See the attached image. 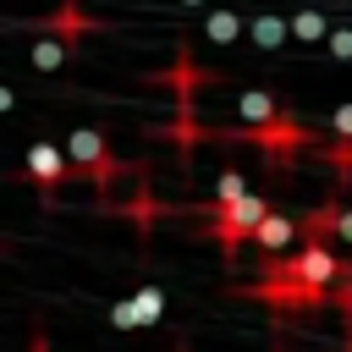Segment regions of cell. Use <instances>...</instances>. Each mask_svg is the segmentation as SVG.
Returning <instances> with one entry per match:
<instances>
[{"instance_id": "obj_12", "label": "cell", "mask_w": 352, "mask_h": 352, "mask_svg": "<svg viewBox=\"0 0 352 352\" xmlns=\"http://www.w3.org/2000/svg\"><path fill=\"white\" fill-rule=\"evenodd\" d=\"M336 28L324 22V11H314V6H302V11H292V38L297 44H324Z\"/></svg>"}, {"instance_id": "obj_2", "label": "cell", "mask_w": 352, "mask_h": 352, "mask_svg": "<svg viewBox=\"0 0 352 352\" xmlns=\"http://www.w3.org/2000/svg\"><path fill=\"white\" fill-rule=\"evenodd\" d=\"M66 154H72V165H77L94 187H110L116 176H126V165L110 154V138H104L99 126H72V132H66Z\"/></svg>"}, {"instance_id": "obj_15", "label": "cell", "mask_w": 352, "mask_h": 352, "mask_svg": "<svg viewBox=\"0 0 352 352\" xmlns=\"http://www.w3.org/2000/svg\"><path fill=\"white\" fill-rule=\"evenodd\" d=\"M324 160H330L336 176L346 182V176H352V138H330V143H324Z\"/></svg>"}, {"instance_id": "obj_13", "label": "cell", "mask_w": 352, "mask_h": 352, "mask_svg": "<svg viewBox=\"0 0 352 352\" xmlns=\"http://www.w3.org/2000/svg\"><path fill=\"white\" fill-rule=\"evenodd\" d=\"M132 302H138V324H160V319H165V286L148 280V286L132 292Z\"/></svg>"}, {"instance_id": "obj_9", "label": "cell", "mask_w": 352, "mask_h": 352, "mask_svg": "<svg viewBox=\"0 0 352 352\" xmlns=\"http://www.w3.org/2000/svg\"><path fill=\"white\" fill-rule=\"evenodd\" d=\"M275 116H280L275 94H264V88H242L236 94V121L242 126H258V121H275Z\"/></svg>"}, {"instance_id": "obj_5", "label": "cell", "mask_w": 352, "mask_h": 352, "mask_svg": "<svg viewBox=\"0 0 352 352\" xmlns=\"http://www.w3.org/2000/svg\"><path fill=\"white\" fill-rule=\"evenodd\" d=\"M22 170H28V182H33L44 198H55V187H60L77 165H72V154H66V148H55V143H44V138H38V143H28Z\"/></svg>"}, {"instance_id": "obj_16", "label": "cell", "mask_w": 352, "mask_h": 352, "mask_svg": "<svg viewBox=\"0 0 352 352\" xmlns=\"http://www.w3.org/2000/svg\"><path fill=\"white\" fill-rule=\"evenodd\" d=\"M110 330H143V324H138V302H132V297L110 302Z\"/></svg>"}, {"instance_id": "obj_14", "label": "cell", "mask_w": 352, "mask_h": 352, "mask_svg": "<svg viewBox=\"0 0 352 352\" xmlns=\"http://www.w3.org/2000/svg\"><path fill=\"white\" fill-rule=\"evenodd\" d=\"M248 192V176L236 170V165H226L220 176H214V204H231V198H242Z\"/></svg>"}, {"instance_id": "obj_3", "label": "cell", "mask_w": 352, "mask_h": 352, "mask_svg": "<svg viewBox=\"0 0 352 352\" xmlns=\"http://www.w3.org/2000/svg\"><path fill=\"white\" fill-rule=\"evenodd\" d=\"M231 138H248V143H253L258 154H270L275 165H292V160L308 148V126H302V121H292L286 110H280L275 121H258V126H236Z\"/></svg>"}, {"instance_id": "obj_21", "label": "cell", "mask_w": 352, "mask_h": 352, "mask_svg": "<svg viewBox=\"0 0 352 352\" xmlns=\"http://www.w3.org/2000/svg\"><path fill=\"white\" fill-rule=\"evenodd\" d=\"M176 6H204V0H176Z\"/></svg>"}, {"instance_id": "obj_19", "label": "cell", "mask_w": 352, "mask_h": 352, "mask_svg": "<svg viewBox=\"0 0 352 352\" xmlns=\"http://www.w3.org/2000/svg\"><path fill=\"white\" fill-rule=\"evenodd\" d=\"M336 236L352 242V209H346V204H341V214H336Z\"/></svg>"}, {"instance_id": "obj_17", "label": "cell", "mask_w": 352, "mask_h": 352, "mask_svg": "<svg viewBox=\"0 0 352 352\" xmlns=\"http://www.w3.org/2000/svg\"><path fill=\"white\" fill-rule=\"evenodd\" d=\"M324 50H330V60H352V28H336L324 38Z\"/></svg>"}, {"instance_id": "obj_6", "label": "cell", "mask_w": 352, "mask_h": 352, "mask_svg": "<svg viewBox=\"0 0 352 352\" xmlns=\"http://www.w3.org/2000/svg\"><path fill=\"white\" fill-rule=\"evenodd\" d=\"M104 22L82 6V0H60L50 16H38V33H55V38H66L72 50H77V38H88V33H99Z\"/></svg>"}, {"instance_id": "obj_8", "label": "cell", "mask_w": 352, "mask_h": 352, "mask_svg": "<svg viewBox=\"0 0 352 352\" xmlns=\"http://www.w3.org/2000/svg\"><path fill=\"white\" fill-rule=\"evenodd\" d=\"M248 38H253L258 50H280V44L292 38V16H280V11H258V16H248Z\"/></svg>"}, {"instance_id": "obj_18", "label": "cell", "mask_w": 352, "mask_h": 352, "mask_svg": "<svg viewBox=\"0 0 352 352\" xmlns=\"http://www.w3.org/2000/svg\"><path fill=\"white\" fill-rule=\"evenodd\" d=\"M330 138H352V104H336L330 110Z\"/></svg>"}, {"instance_id": "obj_1", "label": "cell", "mask_w": 352, "mask_h": 352, "mask_svg": "<svg viewBox=\"0 0 352 352\" xmlns=\"http://www.w3.org/2000/svg\"><path fill=\"white\" fill-rule=\"evenodd\" d=\"M264 214H270V198H264V192H242V198H231V204H209V236H214L220 253L231 258V253L258 231Z\"/></svg>"}, {"instance_id": "obj_4", "label": "cell", "mask_w": 352, "mask_h": 352, "mask_svg": "<svg viewBox=\"0 0 352 352\" xmlns=\"http://www.w3.org/2000/svg\"><path fill=\"white\" fill-rule=\"evenodd\" d=\"M248 297H258L264 308H319V302L330 297V286H314V280H302V275H292V270L270 264V275H264V280H253V286H248Z\"/></svg>"}, {"instance_id": "obj_20", "label": "cell", "mask_w": 352, "mask_h": 352, "mask_svg": "<svg viewBox=\"0 0 352 352\" xmlns=\"http://www.w3.org/2000/svg\"><path fill=\"white\" fill-rule=\"evenodd\" d=\"M28 352H55V346H50V336H44V330H38V336H33V346H28Z\"/></svg>"}, {"instance_id": "obj_11", "label": "cell", "mask_w": 352, "mask_h": 352, "mask_svg": "<svg viewBox=\"0 0 352 352\" xmlns=\"http://www.w3.org/2000/svg\"><path fill=\"white\" fill-rule=\"evenodd\" d=\"M66 55H72V44H66V38H55V33H38V38H33V50H28L33 72H60V66H66Z\"/></svg>"}, {"instance_id": "obj_10", "label": "cell", "mask_w": 352, "mask_h": 352, "mask_svg": "<svg viewBox=\"0 0 352 352\" xmlns=\"http://www.w3.org/2000/svg\"><path fill=\"white\" fill-rule=\"evenodd\" d=\"M242 33H248V16L242 11H209L204 16V38L209 44H236Z\"/></svg>"}, {"instance_id": "obj_7", "label": "cell", "mask_w": 352, "mask_h": 352, "mask_svg": "<svg viewBox=\"0 0 352 352\" xmlns=\"http://www.w3.org/2000/svg\"><path fill=\"white\" fill-rule=\"evenodd\" d=\"M253 242H258L264 253H286L292 242H302V220H292V214H280V209H270V214L258 220V231H253Z\"/></svg>"}]
</instances>
